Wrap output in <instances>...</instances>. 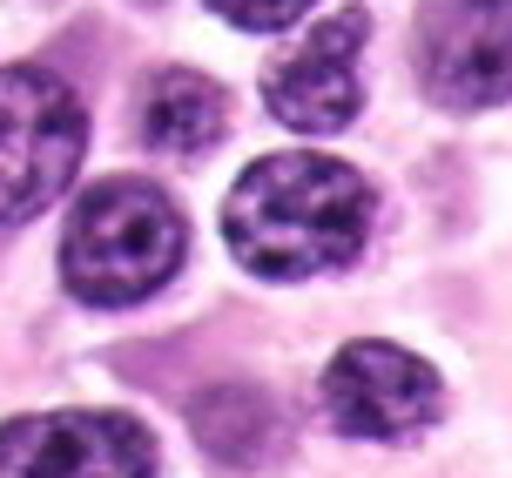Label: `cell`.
<instances>
[{
    "instance_id": "1",
    "label": "cell",
    "mask_w": 512,
    "mask_h": 478,
    "mask_svg": "<svg viewBox=\"0 0 512 478\" xmlns=\"http://www.w3.org/2000/svg\"><path fill=\"white\" fill-rule=\"evenodd\" d=\"M371 209L378 202L351 162H331L310 149L263 155L236 176L230 202H223V243L236 250L243 270L270 283L324 277L358 256Z\"/></svg>"
},
{
    "instance_id": "2",
    "label": "cell",
    "mask_w": 512,
    "mask_h": 478,
    "mask_svg": "<svg viewBox=\"0 0 512 478\" xmlns=\"http://www.w3.org/2000/svg\"><path fill=\"white\" fill-rule=\"evenodd\" d=\"M182 209L149 182H102L75 202L61 236V283L81 303H142L182 270Z\"/></svg>"
},
{
    "instance_id": "3",
    "label": "cell",
    "mask_w": 512,
    "mask_h": 478,
    "mask_svg": "<svg viewBox=\"0 0 512 478\" xmlns=\"http://www.w3.org/2000/svg\"><path fill=\"white\" fill-rule=\"evenodd\" d=\"M88 122L75 88L48 68H0V223L41 216L81 169Z\"/></svg>"
},
{
    "instance_id": "4",
    "label": "cell",
    "mask_w": 512,
    "mask_h": 478,
    "mask_svg": "<svg viewBox=\"0 0 512 478\" xmlns=\"http://www.w3.org/2000/svg\"><path fill=\"white\" fill-rule=\"evenodd\" d=\"M0 478H155V438L122 411H34L0 425Z\"/></svg>"
},
{
    "instance_id": "5",
    "label": "cell",
    "mask_w": 512,
    "mask_h": 478,
    "mask_svg": "<svg viewBox=\"0 0 512 478\" xmlns=\"http://www.w3.org/2000/svg\"><path fill=\"white\" fill-rule=\"evenodd\" d=\"M418 75L445 108L512 101V0H432L418 27Z\"/></svg>"
},
{
    "instance_id": "6",
    "label": "cell",
    "mask_w": 512,
    "mask_h": 478,
    "mask_svg": "<svg viewBox=\"0 0 512 478\" xmlns=\"http://www.w3.org/2000/svg\"><path fill=\"white\" fill-rule=\"evenodd\" d=\"M324 418L351 438H405L438 418V371L398 344H344L324 371Z\"/></svg>"
},
{
    "instance_id": "7",
    "label": "cell",
    "mask_w": 512,
    "mask_h": 478,
    "mask_svg": "<svg viewBox=\"0 0 512 478\" xmlns=\"http://www.w3.org/2000/svg\"><path fill=\"white\" fill-rule=\"evenodd\" d=\"M364 14L358 7H344L331 21H317L297 41V48L283 54L270 81H263V101H270V115L283 128H297V135H331L358 115V48H364Z\"/></svg>"
},
{
    "instance_id": "8",
    "label": "cell",
    "mask_w": 512,
    "mask_h": 478,
    "mask_svg": "<svg viewBox=\"0 0 512 478\" xmlns=\"http://www.w3.org/2000/svg\"><path fill=\"white\" fill-rule=\"evenodd\" d=\"M223 122H230V95L196 68H169L142 95V135L162 155H203L223 135Z\"/></svg>"
},
{
    "instance_id": "9",
    "label": "cell",
    "mask_w": 512,
    "mask_h": 478,
    "mask_svg": "<svg viewBox=\"0 0 512 478\" xmlns=\"http://www.w3.org/2000/svg\"><path fill=\"white\" fill-rule=\"evenodd\" d=\"M223 21H236V27H250V34H277V27H290L297 14H304L310 0H209Z\"/></svg>"
}]
</instances>
